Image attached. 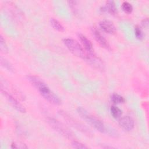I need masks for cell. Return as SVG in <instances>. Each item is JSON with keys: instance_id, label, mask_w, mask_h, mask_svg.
<instances>
[{"instance_id": "cell-1", "label": "cell", "mask_w": 149, "mask_h": 149, "mask_svg": "<svg viewBox=\"0 0 149 149\" xmlns=\"http://www.w3.org/2000/svg\"><path fill=\"white\" fill-rule=\"evenodd\" d=\"M77 112L80 117L90 125L93 126L98 132L105 133L107 127L100 119L89 113L86 109L81 107H79L77 108Z\"/></svg>"}, {"instance_id": "cell-2", "label": "cell", "mask_w": 149, "mask_h": 149, "mask_svg": "<svg viewBox=\"0 0 149 149\" xmlns=\"http://www.w3.org/2000/svg\"><path fill=\"white\" fill-rule=\"evenodd\" d=\"M63 42L74 55L83 59H86L87 52L77 41L70 38H66L63 40Z\"/></svg>"}, {"instance_id": "cell-3", "label": "cell", "mask_w": 149, "mask_h": 149, "mask_svg": "<svg viewBox=\"0 0 149 149\" xmlns=\"http://www.w3.org/2000/svg\"><path fill=\"white\" fill-rule=\"evenodd\" d=\"M47 122L54 130H55L62 136H63L69 139L74 138L73 133L62 123L60 122L57 119L48 117L47 118Z\"/></svg>"}, {"instance_id": "cell-4", "label": "cell", "mask_w": 149, "mask_h": 149, "mask_svg": "<svg viewBox=\"0 0 149 149\" xmlns=\"http://www.w3.org/2000/svg\"><path fill=\"white\" fill-rule=\"evenodd\" d=\"M37 90L41 96L49 103L56 105L61 104V100L59 97L50 90L46 83H43Z\"/></svg>"}, {"instance_id": "cell-5", "label": "cell", "mask_w": 149, "mask_h": 149, "mask_svg": "<svg viewBox=\"0 0 149 149\" xmlns=\"http://www.w3.org/2000/svg\"><path fill=\"white\" fill-rule=\"evenodd\" d=\"M59 114L66 120V122L70 125H72L73 127L77 129L78 130L81 132L82 133H84L86 135L90 136L92 134L90 130L86 126H84L83 125H82L80 123H79L77 120H76L74 118H73L71 116H70L68 113H66L65 111H60L59 112Z\"/></svg>"}, {"instance_id": "cell-6", "label": "cell", "mask_w": 149, "mask_h": 149, "mask_svg": "<svg viewBox=\"0 0 149 149\" xmlns=\"http://www.w3.org/2000/svg\"><path fill=\"white\" fill-rule=\"evenodd\" d=\"M1 91L3 95L6 98L8 102L11 105V106L13 108H15L16 110L21 113L26 112V109L24 108V107L15 97H13L6 90H3L2 88H1Z\"/></svg>"}, {"instance_id": "cell-7", "label": "cell", "mask_w": 149, "mask_h": 149, "mask_svg": "<svg viewBox=\"0 0 149 149\" xmlns=\"http://www.w3.org/2000/svg\"><path fill=\"white\" fill-rule=\"evenodd\" d=\"M85 60L93 67L99 70H103L105 68V65L101 59L97 57L94 53H87Z\"/></svg>"}, {"instance_id": "cell-8", "label": "cell", "mask_w": 149, "mask_h": 149, "mask_svg": "<svg viewBox=\"0 0 149 149\" xmlns=\"http://www.w3.org/2000/svg\"><path fill=\"white\" fill-rule=\"evenodd\" d=\"M91 32H92V34L94 37L95 40H96V41L102 47H103L108 50L111 49V47H110V45H109L108 41L95 27H93L91 29Z\"/></svg>"}, {"instance_id": "cell-9", "label": "cell", "mask_w": 149, "mask_h": 149, "mask_svg": "<svg viewBox=\"0 0 149 149\" xmlns=\"http://www.w3.org/2000/svg\"><path fill=\"white\" fill-rule=\"evenodd\" d=\"M119 126L125 131L130 132L134 126L133 119L129 116H125L119 120Z\"/></svg>"}, {"instance_id": "cell-10", "label": "cell", "mask_w": 149, "mask_h": 149, "mask_svg": "<svg viewBox=\"0 0 149 149\" xmlns=\"http://www.w3.org/2000/svg\"><path fill=\"white\" fill-rule=\"evenodd\" d=\"M99 26L101 29L107 33L113 34L116 33V30L115 26L109 20H103L99 23Z\"/></svg>"}, {"instance_id": "cell-11", "label": "cell", "mask_w": 149, "mask_h": 149, "mask_svg": "<svg viewBox=\"0 0 149 149\" xmlns=\"http://www.w3.org/2000/svg\"><path fill=\"white\" fill-rule=\"evenodd\" d=\"M77 36L81 42L84 48L85 51L87 53H94V49L93 47V44L90 40H88L84 34L78 33Z\"/></svg>"}, {"instance_id": "cell-12", "label": "cell", "mask_w": 149, "mask_h": 149, "mask_svg": "<svg viewBox=\"0 0 149 149\" xmlns=\"http://www.w3.org/2000/svg\"><path fill=\"white\" fill-rule=\"evenodd\" d=\"M101 10L102 12H107L111 15H115L117 13V8L115 2L113 1H107L105 6L102 7Z\"/></svg>"}, {"instance_id": "cell-13", "label": "cell", "mask_w": 149, "mask_h": 149, "mask_svg": "<svg viewBox=\"0 0 149 149\" xmlns=\"http://www.w3.org/2000/svg\"><path fill=\"white\" fill-rule=\"evenodd\" d=\"M50 23L52 27L56 30L59 32H63L65 31V28L62 24L56 19L54 18H51Z\"/></svg>"}, {"instance_id": "cell-14", "label": "cell", "mask_w": 149, "mask_h": 149, "mask_svg": "<svg viewBox=\"0 0 149 149\" xmlns=\"http://www.w3.org/2000/svg\"><path fill=\"white\" fill-rule=\"evenodd\" d=\"M0 61H1V65H2V66H3L6 70L11 72H14V68L13 67L12 65L7 59H6L3 57H1Z\"/></svg>"}, {"instance_id": "cell-15", "label": "cell", "mask_w": 149, "mask_h": 149, "mask_svg": "<svg viewBox=\"0 0 149 149\" xmlns=\"http://www.w3.org/2000/svg\"><path fill=\"white\" fill-rule=\"evenodd\" d=\"M110 112L112 116L115 119L119 118L122 114V110L115 105H112L111 107Z\"/></svg>"}, {"instance_id": "cell-16", "label": "cell", "mask_w": 149, "mask_h": 149, "mask_svg": "<svg viewBox=\"0 0 149 149\" xmlns=\"http://www.w3.org/2000/svg\"><path fill=\"white\" fill-rule=\"evenodd\" d=\"M111 98L112 101L115 104H122L125 102V99L124 97L116 93L112 94Z\"/></svg>"}, {"instance_id": "cell-17", "label": "cell", "mask_w": 149, "mask_h": 149, "mask_svg": "<svg viewBox=\"0 0 149 149\" xmlns=\"http://www.w3.org/2000/svg\"><path fill=\"white\" fill-rule=\"evenodd\" d=\"M122 9L126 13H131L133 11V6L130 3L127 1H124L122 3Z\"/></svg>"}, {"instance_id": "cell-18", "label": "cell", "mask_w": 149, "mask_h": 149, "mask_svg": "<svg viewBox=\"0 0 149 149\" xmlns=\"http://www.w3.org/2000/svg\"><path fill=\"white\" fill-rule=\"evenodd\" d=\"M0 50L3 54H6L8 51L7 45L5 42L4 38L2 36H0Z\"/></svg>"}, {"instance_id": "cell-19", "label": "cell", "mask_w": 149, "mask_h": 149, "mask_svg": "<svg viewBox=\"0 0 149 149\" xmlns=\"http://www.w3.org/2000/svg\"><path fill=\"white\" fill-rule=\"evenodd\" d=\"M11 148H17V149H24V148H27V146L20 141H15L13 142L11 144Z\"/></svg>"}, {"instance_id": "cell-20", "label": "cell", "mask_w": 149, "mask_h": 149, "mask_svg": "<svg viewBox=\"0 0 149 149\" xmlns=\"http://www.w3.org/2000/svg\"><path fill=\"white\" fill-rule=\"evenodd\" d=\"M134 34L137 39L142 40L143 38V31L139 26H136L134 27Z\"/></svg>"}, {"instance_id": "cell-21", "label": "cell", "mask_w": 149, "mask_h": 149, "mask_svg": "<svg viewBox=\"0 0 149 149\" xmlns=\"http://www.w3.org/2000/svg\"><path fill=\"white\" fill-rule=\"evenodd\" d=\"M72 146L73 147V148L78 149H85L88 148V147L85 146L84 144L76 140H73L72 142Z\"/></svg>"}, {"instance_id": "cell-22", "label": "cell", "mask_w": 149, "mask_h": 149, "mask_svg": "<svg viewBox=\"0 0 149 149\" xmlns=\"http://www.w3.org/2000/svg\"><path fill=\"white\" fill-rule=\"evenodd\" d=\"M141 24H142V26H143L144 27H147L148 26V18L144 19L142 21Z\"/></svg>"}]
</instances>
